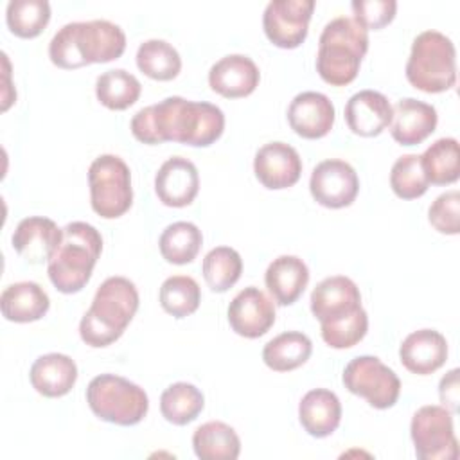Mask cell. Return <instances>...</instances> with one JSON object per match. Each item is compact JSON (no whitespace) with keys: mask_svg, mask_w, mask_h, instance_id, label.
Listing matches in <instances>:
<instances>
[{"mask_svg":"<svg viewBox=\"0 0 460 460\" xmlns=\"http://www.w3.org/2000/svg\"><path fill=\"white\" fill-rule=\"evenodd\" d=\"M309 190L316 203L327 208H343L356 199L359 180L349 162L329 158L313 169Z\"/></svg>","mask_w":460,"mask_h":460,"instance_id":"obj_13","label":"cell"},{"mask_svg":"<svg viewBox=\"0 0 460 460\" xmlns=\"http://www.w3.org/2000/svg\"><path fill=\"white\" fill-rule=\"evenodd\" d=\"M298 419L311 437H329L340 426L341 402L338 395L327 388L309 390L298 404Z\"/></svg>","mask_w":460,"mask_h":460,"instance_id":"obj_24","label":"cell"},{"mask_svg":"<svg viewBox=\"0 0 460 460\" xmlns=\"http://www.w3.org/2000/svg\"><path fill=\"white\" fill-rule=\"evenodd\" d=\"M367 329H368V316H367V311L361 309L358 314H354L352 318L341 323L322 327V338L332 349H349L365 338Z\"/></svg>","mask_w":460,"mask_h":460,"instance_id":"obj_39","label":"cell"},{"mask_svg":"<svg viewBox=\"0 0 460 460\" xmlns=\"http://www.w3.org/2000/svg\"><path fill=\"white\" fill-rule=\"evenodd\" d=\"M314 0H271L262 14L268 40L280 49H295L307 36Z\"/></svg>","mask_w":460,"mask_h":460,"instance_id":"obj_11","label":"cell"},{"mask_svg":"<svg viewBox=\"0 0 460 460\" xmlns=\"http://www.w3.org/2000/svg\"><path fill=\"white\" fill-rule=\"evenodd\" d=\"M101 250L102 237L95 226L84 221L68 223L47 266L54 288L66 295L81 291L92 277Z\"/></svg>","mask_w":460,"mask_h":460,"instance_id":"obj_5","label":"cell"},{"mask_svg":"<svg viewBox=\"0 0 460 460\" xmlns=\"http://www.w3.org/2000/svg\"><path fill=\"white\" fill-rule=\"evenodd\" d=\"M261 79V72L252 58L244 54H228L216 61L208 70L210 88L228 99L250 95Z\"/></svg>","mask_w":460,"mask_h":460,"instance_id":"obj_19","label":"cell"},{"mask_svg":"<svg viewBox=\"0 0 460 460\" xmlns=\"http://www.w3.org/2000/svg\"><path fill=\"white\" fill-rule=\"evenodd\" d=\"M205 397L199 388L190 383L178 381L169 385L160 395V411L167 422L185 426L192 422L203 410Z\"/></svg>","mask_w":460,"mask_h":460,"instance_id":"obj_29","label":"cell"},{"mask_svg":"<svg viewBox=\"0 0 460 460\" xmlns=\"http://www.w3.org/2000/svg\"><path fill=\"white\" fill-rule=\"evenodd\" d=\"M90 203L104 219L120 217L133 203L131 172L117 155H101L88 167Z\"/></svg>","mask_w":460,"mask_h":460,"instance_id":"obj_8","label":"cell"},{"mask_svg":"<svg viewBox=\"0 0 460 460\" xmlns=\"http://www.w3.org/2000/svg\"><path fill=\"white\" fill-rule=\"evenodd\" d=\"M137 66L156 81H171L180 74L181 59L178 50L165 40H146L137 50Z\"/></svg>","mask_w":460,"mask_h":460,"instance_id":"obj_33","label":"cell"},{"mask_svg":"<svg viewBox=\"0 0 460 460\" xmlns=\"http://www.w3.org/2000/svg\"><path fill=\"white\" fill-rule=\"evenodd\" d=\"M420 164L424 174L433 185H447L460 176V149L458 140L444 137L435 140L422 155Z\"/></svg>","mask_w":460,"mask_h":460,"instance_id":"obj_30","label":"cell"},{"mask_svg":"<svg viewBox=\"0 0 460 460\" xmlns=\"http://www.w3.org/2000/svg\"><path fill=\"white\" fill-rule=\"evenodd\" d=\"M345 388L359 397H365L372 408H392L401 394L397 374L376 356H358L350 359L343 370Z\"/></svg>","mask_w":460,"mask_h":460,"instance_id":"obj_9","label":"cell"},{"mask_svg":"<svg viewBox=\"0 0 460 460\" xmlns=\"http://www.w3.org/2000/svg\"><path fill=\"white\" fill-rule=\"evenodd\" d=\"M437 110L413 97H404L392 106L390 133L401 146H417L437 128Z\"/></svg>","mask_w":460,"mask_h":460,"instance_id":"obj_20","label":"cell"},{"mask_svg":"<svg viewBox=\"0 0 460 460\" xmlns=\"http://www.w3.org/2000/svg\"><path fill=\"white\" fill-rule=\"evenodd\" d=\"M201 300L199 284L189 275H172L160 286V304L174 318L192 314Z\"/></svg>","mask_w":460,"mask_h":460,"instance_id":"obj_36","label":"cell"},{"mask_svg":"<svg viewBox=\"0 0 460 460\" xmlns=\"http://www.w3.org/2000/svg\"><path fill=\"white\" fill-rule=\"evenodd\" d=\"M428 219L440 234L456 235L460 232V192L447 190L437 196L428 210Z\"/></svg>","mask_w":460,"mask_h":460,"instance_id":"obj_38","label":"cell"},{"mask_svg":"<svg viewBox=\"0 0 460 460\" xmlns=\"http://www.w3.org/2000/svg\"><path fill=\"white\" fill-rule=\"evenodd\" d=\"M313 352V343L307 334L286 331L270 340L262 349L264 363L275 372H289L302 367Z\"/></svg>","mask_w":460,"mask_h":460,"instance_id":"obj_28","label":"cell"},{"mask_svg":"<svg viewBox=\"0 0 460 460\" xmlns=\"http://www.w3.org/2000/svg\"><path fill=\"white\" fill-rule=\"evenodd\" d=\"M264 282L279 305H291L304 293L309 282V270L300 257L280 255L270 262Z\"/></svg>","mask_w":460,"mask_h":460,"instance_id":"obj_25","label":"cell"},{"mask_svg":"<svg viewBox=\"0 0 460 460\" xmlns=\"http://www.w3.org/2000/svg\"><path fill=\"white\" fill-rule=\"evenodd\" d=\"M203 244L201 230L190 221H176L164 228L158 246L167 262L187 264L192 262Z\"/></svg>","mask_w":460,"mask_h":460,"instance_id":"obj_32","label":"cell"},{"mask_svg":"<svg viewBox=\"0 0 460 460\" xmlns=\"http://www.w3.org/2000/svg\"><path fill=\"white\" fill-rule=\"evenodd\" d=\"M390 187L402 199H415L428 190L429 181L424 174L420 155L410 153L395 160L390 171Z\"/></svg>","mask_w":460,"mask_h":460,"instance_id":"obj_37","label":"cell"},{"mask_svg":"<svg viewBox=\"0 0 460 460\" xmlns=\"http://www.w3.org/2000/svg\"><path fill=\"white\" fill-rule=\"evenodd\" d=\"M399 358L411 374L428 376L446 363L447 341L435 329H419L402 340Z\"/></svg>","mask_w":460,"mask_h":460,"instance_id":"obj_22","label":"cell"},{"mask_svg":"<svg viewBox=\"0 0 460 460\" xmlns=\"http://www.w3.org/2000/svg\"><path fill=\"white\" fill-rule=\"evenodd\" d=\"M228 323L239 336L259 338L275 323L273 302L255 286L239 291L228 305Z\"/></svg>","mask_w":460,"mask_h":460,"instance_id":"obj_14","label":"cell"},{"mask_svg":"<svg viewBox=\"0 0 460 460\" xmlns=\"http://www.w3.org/2000/svg\"><path fill=\"white\" fill-rule=\"evenodd\" d=\"M406 79L417 90L440 93L456 83V52L453 41L438 31L420 32L406 61Z\"/></svg>","mask_w":460,"mask_h":460,"instance_id":"obj_6","label":"cell"},{"mask_svg":"<svg viewBox=\"0 0 460 460\" xmlns=\"http://www.w3.org/2000/svg\"><path fill=\"white\" fill-rule=\"evenodd\" d=\"M199 190V174L196 165L183 156L167 158L156 176L155 192L167 207H187L194 201Z\"/></svg>","mask_w":460,"mask_h":460,"instance_id":"obj_16","label":"cell"},{"mask_svg":"<svg viewBox=\"0 0 460 460\" xmlns=\"http://www.w3.org/2000/svg\"><path fill=\"white\" fill-rule=\"evenodd\" d=\"M458 368L449 370L438 385V395H440V402L451 411L455 413L458 410V399H460V388H458Z\"/></svg>","mask_w":460,"mask_h":460,"instance_id":"obj_41","label":"cell"},{"mask_svg":"<svg viewBox=\"0 0 460 460\" xmlns=\"http://www.w3.org/2000/svg\"><path fill=\"white\" fill-rule=\"evenodd\" d=\"M129 128L142 144L180 142L192 147H207L223 135L225 115L216 104L172 95L138 110Z\"/></svg>","mask_w":460,"mask_h":460,"instance_id":"obj_1","label":"cell"},{"mask_svg":"<svg viewBox=\"0 0 460 460\" xmlns=\"http://www.w3.org/2000/svg\"><path fill=\"white\" fill-rule=\"evenodd\" d=\"M124 31L110 20L72 22L63 25L49 43L50 61L65 70L92 63H108L122 56Z\"/></svg>","mask_w":460,"mask_h":460,"instance_id":"obj_2","label":"cell"},{"mask_svg":"<svg viewBox=\"0 0 460 460\" xmlns=\"http://www.w3.org/2000/svg\"><path fill=\"white\" fill-rule=\"evenodd\" d=\"M49 20L50 4L47 0H11L5 9L7 27L20 38H36Z\"/></svg>","mask_w":460,"mask_h":460,"instance_id":"obj_35","label":"cell"},{"mask_svg":"<svg viewBox=\"0 0 460 460\" xmlns=\"http://www.w3.org/2000/svg\"><path fill=\"white\" fill-rule=\"evenodd\" d=\"M86 402L95 417L117 426H135L149 410L144 388L115 374L95 376L88 383Z\"/></svg>","mask_w":460,"mask_h":460,"instance_id":"obj_7","label":"cell"},{"mask_svg":"<svg viewBox=\"0 0 460 460\" xmlns=\"http://www.w3.org/2000/svg\"><path fill=\"white\" fill-rule=\"evenodd\" d=\"M368 50V31L354 18L338 16L325 23L316 54V72L332 86L352 83Z\"/></svg>","mask_w":460,"mask_h":460,"instance_id":"obj_4","label":"cell"},{"mask_svg":"<svg viewBox=\"0 0 460 460\" xmlns=\"http://www.w3.org/2000/svg\"><path fill=\"white\" fill-rule=\"evenodd\" d=\"M415 455L420 460H456L458 440L453 429V413L446 406L419 408L410 424Z\"/></svg>","mask_w":460,"mask_h":460,"instance_id":"obj_10","label":"cell"},{"mask_svg":"<svg viewBox=\"0 0 460 460\" xmlns=\"http://www.w3.org/2000/svg\"><path fill=\"white\" fill-rule=\"evenodd\" d=\"M291 129L304 138H322L334 124V104L325 93L302 92L293 97L288 108Z\"/></svg>","mask_w":460,"mask_h":460,"instance_id":"obj_17","label":"cell"},{"mask_svg":"<svg viewBox=\"0 0 460 460\" xmlns=\"http://www.w3.org/2000/svg\"><path fill=\"white\" fill-rule=\"evenodd\" d=\"M63 228L43 216H31L22 219L13 234V248L31 264L49 262L58 244L61 243Z\"/></svg>","mask_w":460,"mask_h":460,"instance_id":"obj_18","label":"cell"},{"mask_svg":"<svg viewBox=\"0 0 460 460\" xmlns=\"http://www.w3.org/2000/svg\"><path fill=\"white\" fill-rule=\"evenodd\" d=\"M354 20L359 22L367 31L381 29L388 25L397 11L395 0H352Z\"/></svg>","mask_w":460,"mask_h":460,"instance_id":"obj_40","label":"cell"},{"mask_svg":"<svg viewBox=\"0 0 460 460\" xmlns=\"http://www.w3.org/2000/svg\"><path fill=\"white\" fill-rule=\"evenodd\" d=\"M361 309L359 289L345 275L323 279L311 293V311L322 327L341 323Z\"/></svg>","mask_w":460,"mask_h":460,"instance_id":"obj_12","label":"cell"},{"mask_svg":"<svg viewBox=\"0 0 460 460\" xmlns=\"http://www.w3.org/2000/svg\"><path fill=\"white\" fill-rule=\"evenodd\" d=\"M253 172L266 189H288L298 181L302 174V160L293 146L286 142H270L255 153Z\"/></svg>","mask_w":460,"mask_h":460,"instance_id":"obj_15","label":"cell"},{"mask_svg":"<svg viewBox=\"0 0 460 460\" xmlns=\"http://www.w3.org/2000/svg\"><path fill=\"white\" fill-rule=\"evenodd\" d=\"M29 377L38 394L45 397H63L77 381V365L66 354H43L32 363Z\"/></svg>","mask_w":460,"mask_h":460,"instance_id":"obj_23","label":"cell"},{"mask_svg":"<svg viewBox=\"0 0 460 460\" xmlns=\"http://www.w3.org/2000/svg\"><path fill=\"white\" fill-rule=\"evenodd\" d=\"M201 271L212 291L225 293L239 280L243 271V259L230 246H216L205 255Z\"/></svg>","mask_w":460,"mask_h":460,"instance_id":"obj_34","label":"cell"},{"mask_svg":"<svg viewBox=\"0 0 460 460\" xmlns=\"http://www.w3.org/2000/svg\"><path fill=\"white\" fill-rule=\"evenodd\" d=\"M142 92L140 81L124 68L102 72L95 81L99 102L110 110H126L133 106Z\"/></svg>","mask_w":460,"mask_h":460,"instance_id":"obj_31","label":"cell"},{"mask_svg":"<svg viewBox=\"0 0 460 460\" xmlns=\"http://www.w3.org/2000/svg\"><path fill=\"white\" fill-rule=\"evenodd\" d=\"M192 447L201 460H235L241 453V440L232 426L210 420L194 431Z\"/></svg>","mask_w":460,"mask_h":460,"instance_id":"obj_27","label":"cell"},{"mask_svg":"<svg viewBox=\"0 0 460 460\" xmlns=\"http://www.w3.org/2000/svg\"><path fill=\"white\" fill-rule=\"evenodd\" d=\"M50 300L45 289L31 280L14 282L0 295V309L5 320L16 323L36 322L49 311Z\"/></svg>","mask_w":460,"mask_h":460,"instance_id":"obj_26","label":"cell"},{"mask_svg":"<svg viewBox=\"0 0 460 460\" xmlns=\"http://www.w3.org/2000/svg\"><path fill=\"white\" fill-rule=\"evenodd\" d=\"M138 309V291L126 277H108L95 291L79 322L81 340L90 347H108L122 336Z\"/></svg>","mask_w":460,"mask_h":460,"instance_id":"obj_3","label":"cell"},{"mask_svg":"<svg viewBox=\"0 0 460 460\" xmlns=\"http://www.w3.org/2000/svg\"><path fill=\"white\" fill-rule=\"evenodd\" d=\"M345 122L359 137H376L392 122V104L381 92L359 90L345 104Z\"/></svg>","mask_w":460,"mask_h":460,"instance_id":"obj_21","label":"cell"}]
</instances>
